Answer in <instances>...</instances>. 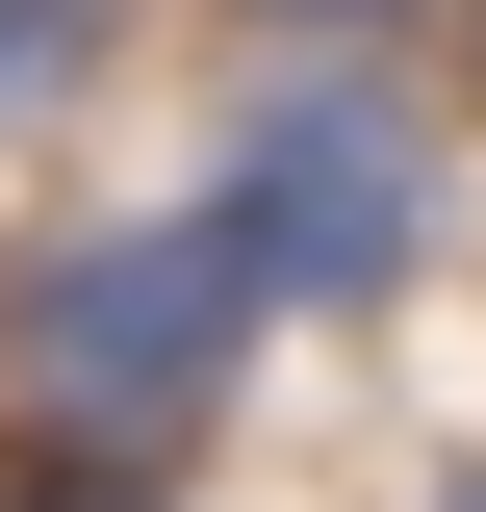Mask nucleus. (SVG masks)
Masks as SVG:
<instances>
[{"label": "nucleus", "mask_w": 486, "mask_h": 512, "mask_svg": "<svg viewBox=\"0 0 486 512\" xmlns=\"http://www.w3.org/2000/svg\"><path fill=\"white\" fill-rule=\"evenodd\" d=\"M256 359V282L205 205H77V231L0 256V410H26V461H77V487H154V461L231 410Z\"/></svg>", "instance_id": "f257e3e1"}, {"label": "nucleus", "mask_w": 486, "mask_h": 512, "mask_svg": "<svg viewBox=\"0 0 486 512\" xmlns=\"http://www.w3.org/2000/svg\"><path fill=\"white\" fill-rule=\"evenodd\" d=\"M205 231H231L256 308H384L435 256V128L384 103V77H256L231 180H205Z\"/></svg>", "instance_id": "f03ea898"}, {"label": "nucleus", "mask_w": 486, "mask_h": 512, "mask_svg": "<svg viewBox=\"0 0 486 512\" xmlns=\"http://www.w3.org/2000/svg\"><path fill=\"white\" fill-rule=\"evenodd\" d=\"M103 52H128V0H0V128H77Z\"/></svg>", "instance_id": "7ed1b4c3"}, {"label": "nucleus", "mask_w": 486, "mask_h": 512, "mask_svg": "<svg viewBox=\"0 0 486 512\" xmlns=\"http://www.w3.org/2000/svg\"><path fill=\"white\" fill-rule=\"evenodd\" d=\"M231 26H307V77H384V26H435V0H231Z\"/></svg>", "instance_id": "20e7f679"}, {"label": "nucleus", "mask_w": 486, "mask_h": 512, "mask_svg": "<svg viewBox=\"0 0 486 512\" xmlns=\"http://www.w3.org/2000/svg\"><path fill=\"white\" fill-rule=\"evenodd\" d=\"M0 512H180V487H77V461H0Z\"/></svg>", "instance_id": "39448f33"}, {"label": "nucleus", "mask_w": 486, "mask_h": 512, "mask_svg": "<svg viewBox=\"0 0 486 512\" xmlns=\"http://www.w3.org/2000/svg\"><path fill=\"white\" fill-rule=\"evenodd\" d=\"M435 512H486V461H461V487H435Z\"/></svg>", "instance_id": "423d86ee"}]
</instances>
